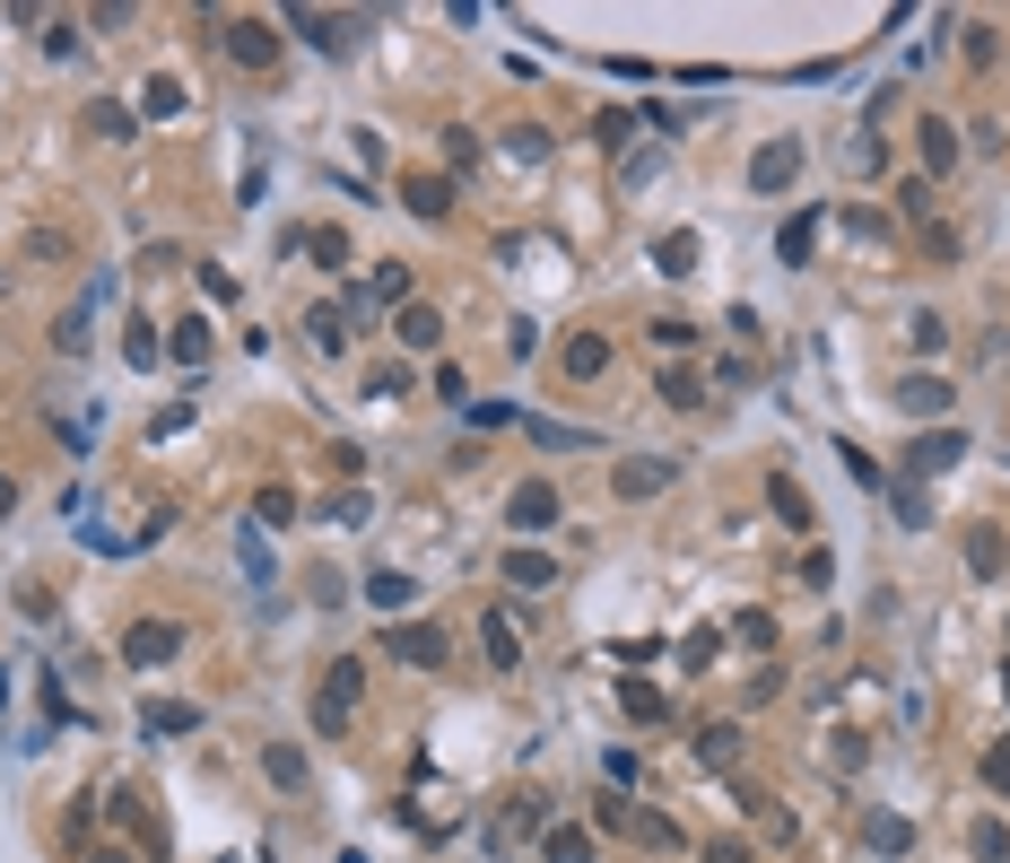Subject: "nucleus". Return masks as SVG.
<instances>
[{
	"instance_id": "5701e85b",
	"label": "nucleus",
	"mask_w": 1010,
	"mask_h": 863,
	"mask_svg": "<svg viewBox=\"0 0 1010 863\" xmlns=\"http://www.w3.org/2000/svg\"><path fill=\"white\" fill-rule=\"evenodd\" d=\"M401 341H410V350H436V306H401Z\"/></svg>"
},
{
	"instance_id": "c756f323",
	"label": "nucleus",
	"mask_w": 1010,
	"mask_h": 863,
	"mask_svg": "<svg viewBox=\"0 0 1010 863\" xmlns=\"http://www.w3.org/2000/svg\"><path fill=\"white\" fill-rule=\"evenodd\" d=\"M628 716H636V724H663V689H645V681H628Z\"/></svg>"
},
{
	"instance_id": "aec40b11",
	"label": "nucleus",
	"mask_w": 1010,
	"mask_h": 863,
	"mask_svg": "<svg viewBox=\"0 0 1010 863\" xmlns=\"http://www.w3.org/2000/svg\"><path fill=\"white\" fill-rule=\"evenodd\" d=\"M88 323H97V314H88V306H70V314L53 323V350H62V358H79V350H88Z\"/></svg>"
},
{
	"instance_id": "6ab92c4d",
	"label": "nucleus",
	"mask_w": 1010,
	"mask_h": 863,
	"mask_svg": "<svg viewBox=\"0 0 1010 863\" xmlns=\"http://www.w3.org/2000/svg\"><path fill=\"white\" fill-rule=\"evenodd\" d=\"M297 35L314 44V53H340L348 35H340V18H323V9H297Z\"/></svg>"
},
{
	"instance_id": "b1692460",
	"label": "nucleus",
	"mask_w": 1010,
	"mask_h": 863,
	"mask_svg": "<svg viewBox=\"0 0 1010 863\" xmlns=\"http://www.w3.org/2000/svg\"><path fill=\"white\" fill-rule=\"evenodd\" d=\"M262 767H270V785H306V759H297L288 741H270V750H262Z\"/></svg>"
},
{
	"instance_id": "393cba45",
	"label": "nucleus",
	"mask_w": 1010,
	"mask_h": 863,
	"mask_svg": "<svg viewBox=\"0 0 1010 863\" xmlns=\"http://www.w3.org/2000/svg\"><path fill=\"white\" fill-rule=\"evenodd\" d=\"M306 253H314L323 270H348V236H340V228H314V236H306Z\"/></svg>"
},
{
	"instance_id": "f3484780",
	"label": "nucleus",
	"mask_w": 1010,
	"mask_h": 863,
	"mask_svg": "<svg viewBox=\"0 0 1010 863\" xmlns=\"http://www.w3.org/2000/svg\"><path fill=\"white\" fill-rule=\"evenodd\" d=\"M672 489V463H619V497H654Z\"/></svg>"
},
{
	"instance_id": "7ed1b4c3",
	"label": "nucleus",
	"mask_w": 1010,
	"mask_h": 863,
	"mask_svg": "<svg viewBox=\"0 0 1010 863\" xmlns=\"http://www.w3.org/2000/svg\"><path fill=\"white\" fill-rule=\"evenodd\" d=\"M384 654H401V663H419V672H436V663H445V628H419V619H392V628H384Z\"/></svg>"
},
{
	"instance_id": "4be33fe9",
	"label": "nucleus",
	"mask_w": 1010,
	"mask_h": 863,
	"mask_svg": "<svg viewBox=\"0 0 1010 863\" xmlns=\"http://www.w3.org/2000/svg\"><path fill=\"white\" fill-rule=\"evenodd\" d=\"M366 297H375V306H401V297H410V270H401V262H384V270L366 279Z\"/></svg>"
},
{
	"instance_id": "58836bf2",
	"label": "nucleus",
	"mask_w": 1010,
	"mask_h": 863,
	"mask_svg": "<svg viewBox=\"0 0 1010 863\" xmlns=\"http://www.w3.org/2000/svg\"><path fill=\"white\" fill-rule=\"evenodd\" d=\"M88 863H131V855H122V847H97V855H88Z\"/></svg>"
},
{
	"instance_id": "a878e982",
	"label": "nucleus",
	"mask_w": 1010,
	"mask_h": 863,
	"mask_svg": "<svg viewBox=\"0 0 1010 863\" xmlns=\"http://www.w3.org/2000/svg\"><path fill=\"white\" fill-rule=\"evenodd\" d=\"M550 863H592V838L584 829H550Z\"/></svg>"
},
{
	"instance_id": "f03ea898",
	"label": "nucleus",
	"mask_w": 1010,
	"mask_h": 863,
	"mask_svg": "<svg viewBox=\"0 0 1010 863\" xmlns=\"http://www.w3.org/2000/svg\"><path fill=\"white\" fill-rule=\"evenodd\" d=\"M175 654H184V628H175V619H131L122 663H140V672H148V663H175Z\"/></svg>"
},
{
	"instance_id": "e433bc0d",
	"label": "nucleus",
	"mask_w": 1010,
	"mask_h": 863,
	"mask_svg": "<svg viewBox=\"0 0 1010 863\" xmlns=\"http://www.w3.org/2000/svg\"><path fill=\"white\" fill-rule=\"evenodd\" d=\"M985 776H994V785L1010 794V741H994V759H985Z\"/></svg>"
},
{
	"instance_id": "dca6fc26",
	"label": "nucleus",
	"mask_w": 1010,
	"mask_h": 863,
	"mask_svg": "<svg viewBox=\"0 0 1010 863\" xmlns=\"http://www.w3.org/2000/svg\"><path fill=\"white\" fill-rule=\"evenodd\" d=\"M610 367V341H601V332H575V341H566V375H601Z\"/></svg>"
},
{
	"instance_id": "ea45409f",
	"label": "nucleus",
	"mask_w": 1010,
	"mask_h": 863,
	"mask_svg": "<svg viewBox=\"0 0 1010 863\" xmlns=\"http://www.w3.org/2000/svg\"><path fill=\"white\" fill-rule=\"evenodd\" d=\"M1002 689H1010V672H1002Z\"/></svg>"
},
{
	"instance_id": "bb28decb",
	"label": "nucleus",
	"mask_w": 1010,
	"mask_h": 863,
	"mask_svg": "<svg viewBox=\"0 0 1010 863\" xmlns=\"http://www.w3.org/2000/svg\"><path fill=\"white\" fill-rule=\"evenodd\" d=\"M506 157H523V166H541V157H550V131H506Z\"/></svg>"
},
{
	"instance_id": "72a5a7b5",
	"label": "nucleus",
	"mask_w": 1010,
	"mask_h": 863,
	"mask_svg": "<svg viewBox=\"0 0 1010 863\" xmlns=\"http://www.w3.org/2000/svg\"><path fill=\"white\" fill-rule=\"evenodd\" d=\"M523 428H532V436H541V445H592V436H584V428H558V419H523Z\"/></svg>"
},
{
	"instance_id": "cd10ccee",
	"label": "nucleus",
	"mask_w": 1010,
	"mask_h": 863,
	"mask_svg": "<svg viewBox=\"0 0 1010 863\" xmlns=\"http://www.w3.org/2000/svg\"><path fill=\"white\" fill-rule=\"evenodd\" d=\"M776 515H785V523H792V532H810V497H801V489H792V480H776Z\"/></svg>"
},
{
	"instance_id": "39448f33",
	"label": "nucleus",
	"mask_w": 1010,
	"mask_h": 863,
	"mask_svg": "<svg viewBox=\"0 0 1010 863\" xmlns=\"http://www.w3.org/2000/svg\"><path fill=\"white\" fill-rule=\"evenodd\" d=\"M506 523H514V532H550V523H558V489H550V480H523V489L506 497Z\"/></svg>"
},
{
	"instance_id": "c9c22d12",
	"label": "nucleus",
	"mask_w": 1010,
	"mask_h": 863,
	"mask_svg": "<svg viewBox=\"0 0 1010 863\" xmlns=\"http://www.w3.org/2000/svg\"><path fill=\"white\" fill-rule=\"evenodd\" d=\"M122 350H131V367H157V332H148V323H131V341H122Z\"/></svg>"
},
{
	"instance_id": "6e6552de",
	"label": "nucleus",
	"mask_w": 1010,
	"mask_h": 863,
	"mask_svg": "<svg viewBox=\"0 0 1010 863\" xmlns=\"http://www.w3.org/2000/svg\"><path fill=\"white\" fill-rule=\"evenodd\" d=\"M506 585L541 594V585H558V558H550V550H506Z\"/></svg>"
},
{
	"instance_id": "20e7f679",
	"label": "nucleus",
	"mask_w": 1010,
	"mask_h": 863,
	"mask_svg": "<svg viewBox=\"0 0 1010 863\" xmlns=\"http://www.w3.org/2000/svg\"><path fill=\"white\" fill-rule=\"evenodd\" d=\"M219 44L235 53V62H244V70H270V62H279V35H270L262 18H226V35H219Z\"/></svg>"
},
{
	"instance_id": "a211bd4d",
	"label": "nucleus",
	"mask_w": 1010,
	"mask_h": 863,
	"mask_svg": "<svg viewBox=\"0 0 1010 863\" xmlns=\"http://www.w3.org/2000/svg\"><path fill=\"white\" fill-rule=\"evenodd\" d=\"M166 350H175V358H184V367H201V358H210V323H201V314H184V323H175V341H166Z\"/></svg>"
},
{
	"instance_id": "f704fd0d",
	"label": "nucleus",
	"mask_w": 1010,
	"mask_h": 863,
	"mask_svg": "<svg viewBox=\"0 0 1010 863\" xmlns=\"http://www.w3.org/2000/svg\"><path fill=\"white\" fill-rule=\"evenodd\" d=\"M253 506H262V523H288V515H297V497H288V489H279V480H270V489H262V497H253Z\"/></svg>"
},
{
	"instance_id": "9b49d317",
	"label": "nucleus",
	"mask_w": 1010,
	"mask_h": 863,
	"mask_svg": "<svg viewBox=\"0 0 1010 863\" xmlns=\"http://www.w3.org/2000/svg\"><path fill=\"white\" fill-rule=\"evenodd\" d=\"M950 166H958V131L941 114H923V175H950Z\"/></svg>"
},
{
	"instance_id": "4c0bfd02",
	"label": "nucleus",
	"mask_w": 1010,
	"mask_h": 863,
	"mask_svg": "<svg viewBox=\"0 0 1010 863\" xmlns=\"http://www.w3.org/2000/svg\"><path fill=\"white\" fill-rule=\"evenodd\" d=\"M9 515H18V480H0V523H9Z\"/></svg>"
},
{
	"instance_id": "2f4dec72",
	"label": "nucleus",
	"mask_w": 1010,
	"mask_h": 863,
	"mask_svg": "<svg viewBox=\"0 0 1010 863\" xmlns=\"http://www.w3.org/2000/svg\"><path fill=\"white\" fill-rule=\"evenodd\" d=\"M401 201H410V210H419V219H445V184H410V192H401Z\"/></svg>"
},
{
	"instance_id": "c85d7f7f",
	"label": "nucleus",
	"mask_w": 1010,
	"mask_h": 863,
	"mask_svg": "<svg viewBox=\"0 0 1010 863\" xmlns=\"http://www.w3.org/2000/svg\"><path fill=\"white\" fill-rule=\"evenodd\" d=\"M235 558H244V576H253V585H270V550H262L253 532H235Z\"/></svg>"
},
{
	"instance_id": "423d86ee",
	"label": "nucleus",
	"mask_w": 1010,
	"mask_h": 863,
	"mask_svg": "<svg viewBox=\"0 0 1010 863\" xmlns=\"http://www.w3.org/2000/svg\"><path fill=\"white\" fill-rule=\"evenodd\" d=\"M140 733H148V741L201 733V707H192V698H148V707H140Z\"/></svg>"
},
{
	"instance_id": "7c9ffc66",
	"label": "nucleus",
	"mask_w": 1010,
	"mask_h": 863,
	"mask_svg": "<svg viewBox=\"0 0 1010 863\" xmlns=\"http://www.w3.org/2000/svg\"><path fill=\"white\" fill-rule=\"evenodd\" d=\"M654 262H663V270H672V279H679V270L697 262V236H663V245H654Z\"/></svg>"
},
{
	"instance_id": "f257e3e1",
	"label": "nucleus",
	"mask_w": 1010,
	"mask_h": 863,
	"mask_svg": "<svg viewBox=\"0 0 1010 863\" xmlns=\"http://www.w3.org/2000/svg\"><path fill=\"white\" fill-rule=\"evenodd\" d=\"M357 698H366V654H340L323 672V689H314V733H348Z\"/></svg>"
},
{
	"instance_id": "2eb2a0df",
	"label": "nucleus",
	"mask_w": 1010,
	"mask_h": 863,
	"mask_svg": "<svg viewBox=\"0 0 1010 863\" xmlns=\"http://www.w3.org/2000/svg\"><path fill=\"white\" fill-rule=\"evenodd\" d=\"M366 602H375V611H410V602H419V585L384 567V576H366Z\"/></svg>"
},
{
	"instance_id": "412c9836",
	"label": "nucleus",
	"mask_w": 1010,
	"mask_h": 863,
	"mask_svg": "<svg viewBox=\"0 0 1010 863\" xmlns=\"http://www.w3.org/2000/svg\"><path fill=\"white\" fill-rule=\"evenodd\" d=\"M810 236H819V210H801L785 236H776V253H785V262H810Z\"/></svg>"
},
{
	"instance_id": "4468645a",
	"label": "nucleus",
	"mask_w": 1010,
	"mask_h": 863,
	"mask_svg": "<svg viewBox=\"0 0 1010 863\" xmlns=\"http://www.w3.org/2000/svg\"><path fill=\"white\" fill-rule=\"evenodd\" d=\"M140 114H148V123H175V114H184V79H148V88H140Z\"/></svg>"
},
{
	"instance_id": "ddd939ff",
	"label": "nucleus",
	"mask_w": 1010,
	"mask_h": 863,
	"mask_svg": "<svg viewBox=\"0 0 1010 863\" xmlns=\"http://www.w3.org/2000/svg\"><path fill=\"white\" fill-rule=\"evenodd\" d=\"M479 637H488V663H497V672H514V663H523V637L506 628V611H488V619H479Z\"/></svg>"
},
{
	"instance_id": "473e14b6",
	"label": "nucleus",
	"mask_w": 1010,
	"mask_h": 863,
	"mask_svg": "<svg viewBox=\"0 0 1010 863\" xmlns=\"http://www.w3.org/2000/svg\"><path fill=\"white\" fill-rule=\"evenodd\" d=\"M845 472H854V480H863V489H889V472H880V463H872V454H863V445H845Z\"/></svg>"
},
{
	"instance_id": "9d476101",
	"label": "nucleus",
	"mask_w": 1010,
	"mask_h": 863,
	"mask_svg": "<svg viewBox=\"0 0 1010 863\" xmlns=\"http://www.w3.org/2000/svg\"><path fill=\"white\" fill-rule=\"evenodd\" d=\"M898 401L914 410V419H941V410H950V384H941V375H906Z\"/></svg>"
},
{
	"instance_id": "0eeeda50",
	"label": "nucleus",
	"mask_w": 1010,
	"mask_h": 863,
	"mask_svg": "<svg viewBox=\"0 0 1010 863\" xmlns=\"http://www.w3.org/2000/svg\"><path fill=\"white\" fill-rule=\"evenodd\" d=\"M792 175H801V148H792V140H767V148L750 157V184H758V192H785Z\"/></svg>"
},
{
	"instance_id": "1a4fd4ad",
	"label": "nucleus",
	"mask_w": 1010,
	"mask_h": 863,
	"mask_svg": "<svg viewBox=\"0 0 1010 863\" xmlns=\"http://www.w3.org/2000/svg\"><path fill=\"white\" fill-rule=\"evenodd\" d=\"M958 454H967V436H958V428H932V436H923V445H914L906 463H914V472H950Z\"/></svg>"
},
{
	"instance_id": "f8f14e48",
	"label": "nucleus",
	"mask_w": 1010,
	"mask_h": 863,
	"mask_svg": "<svg viewBox=\"0 0 1010 863\" xmlns=\"http://www.w3.org/2000/svg\"><path fill=\"white\" fill-rule=\"evenodd\" d=\"M863 847H872V855H906V847H914V829H906L898 811H872V820H863Z\"/></svg>"
}]
</instances>
